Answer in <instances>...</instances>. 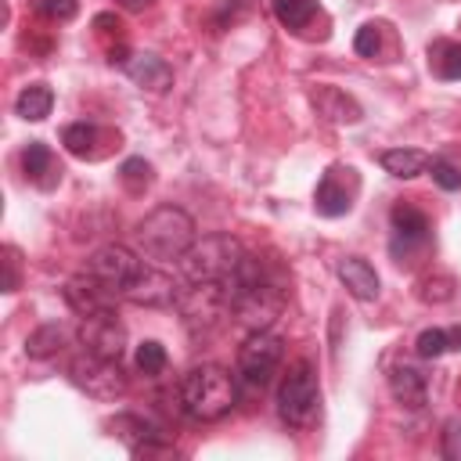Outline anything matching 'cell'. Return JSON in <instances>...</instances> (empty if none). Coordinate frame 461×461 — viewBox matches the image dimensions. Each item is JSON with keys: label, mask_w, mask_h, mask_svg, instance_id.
<instances>
[{"label": "cell", "mask_w": 461, "mask_h": 461, "mask_svg": "<svg viewBox=\"0 0 461 461\" xmlns=\"http://www.w3.org/2000/svg\"><path fill=\"white\" fill-rule=\"evenodd\" d=\"M223 285L230 295V317H238V324L249 331L270 328L285 310V277L259 256L245 252Z\"/></svg>", "instance_id": "obj_1"}, {"label": "cell", "mask_w": 461, "mask_h": 461, "mask_svg": "<svg viewBox=\"0 0 461 461\" xmlns=\"http://www.w3.org/2000/svg\"><path fill=\"white\" fill-rule=\"evenodd\" d=\"M180 411L194 421H220L238 403V378L220 364H198L191 367L176 385Z\"/></svg>", "instance_id": "obj_2"}, {"label": "cell", "mask_w": 461, "mask_h": 461, "mask_svg": "<svg viewBox=\"0 0 461 461\" xmlns=\"http://www.w3.org/2000/svg\"><path fill=\"white\" fill-rule=\"evenodd\" d=\"M133 238L148 259L169 263V259H180L194 245V220L176 205H158L137 223Z\"/></svg>", "instance_id": "obj_3"}, {"label": "cell", "mask_w": 461, "mask_h": 461, "mask_svg": "<svg viewBox=\"0 0 461 461\" xmlns=\"http://www.w3.org/2000/svg\"><path fill=\"white\" fill-rule=\"evenodd\" d=\"M241 256H245V249H241L238 238H230V234H205L176 263H180L184 281L194 285V281H227L238 270Z\"/></svg>", "instance_id": "obj_4"}, {"label": "cell", "mask_w": 461, "mask_h": 461, "mask_svg": "<svg viewBox=\"0 0 461 461\" xmlns=\"http://www.w3.org/2000/svg\"><path fill=\"white\" fill-rule=\"evenodd\" d=\"M176 310L184 328L194 339L212 335L227 317H230V295L223 281H194L176 295Z\"/></svg>", "instance_id": "obj_5"}, {"label": "cell", "mask_w": 461, "mask_h": 461, "mask_svg": "<svg viewBox=\"0 0 461 461\" xmlns=\"http://www.w3.org/2000/svg\"><path fill=\"white\" fill-rule=\"evenodd\" d=\"M317 407H321L317 375L306 360H299V364L288 367V375L277 389V414H281V421H288L295 429H306L317 418Z\"/></svg>", "instance_id": "obj_6"}, {"label": "cell", "mask_w": 461, "mask_h": 461, "mask_svg": "<svg viewBox=\"0 0 461 461\" xmlns=\"http://www.w3.org/2000/svg\"><path fill=\"white\" fill-rule=\"evenodd\" d=\"M281 357H285L281 335H274L270 328L249 331V339L238 349V375H241V382L252 385V389H267L270 378L281 367Z\"/></svg>", "instance_id": "obj_7"}, {"label": "cell", "mask_w": 461, "mask_h": 461, "mask_svg": "<svg viewBox=\"0 0 461 461\" xmlns=\"http://www.w3.org/2000/svg\"><path fill=\"white\" fill-rule=\"evenodd\" d=\"M68 375H72V382H76L86 396H94V400H115V396L126 393V378H122V371H119V360H104V357L83 353V357L72 360Z\"/></svg>", "instance_id": "obj_8"}, {"label": "cell", "mask_w": 461, "mask_h": 461, "mask_svg": "<svg viewBox=\"0 0 461 461\" xmlns=\"http://www.w3.org/2000/svg\"><path fill=\"white\" fill-rule=\"evenodd\" d=\"M140 270H144V263L137 259V252L126 249V245H119V241L94 249L90 259H86V274L97 277V281H104V285H108L112 292H119V295H122V288H126Z\"/></svg>", "instance_id": "obj_9"}, {"label": "cell", "mask_w": 461, "mask_h": 461, "mask_svg": "<svg viewBox=\"0 0 461 461\" xmlns=\"http://www.w3.org/2000/svg\"><path fill=\"white\" fill-rule=\"evenodd\" d=\"M76 339H79L83 353H94V357H104V360H122V353H126V328L115 317V310L83 317Z\"/></svg>", "instance_id": "obj_10"}, {"label": "cell", "mask_w": 461, "mask_h": 461, "mask_svg": "<svg viewBox=\"0 0 461 461\" xmlns=\"http://www.w3.org/2000/svg\"><path fill=\"white\" fill-rule=\"evenodd\" d=\"M353 194H357V176H353V169L346 166H331L324 176H321V184H317V191H313V205H317V212L321 216H346L349 212V205H353Z\"/></svg>", "instance_id": "obj_11"}, {"label": "cell", "mask_w": 461, "mask_h": 461, "mask_svg": "<svg viewBox=\"0 0 461 461\" xmlns=\"http://www.w3.org/2000/svg\"><path fill=\"white\" fill-rule=\"evenodd\" d=\"M119 299H122L119 292H112L104 281L90 277L86 270H83L79 277H68V281H65V303H68V306H72L79 317L115 310V303H119Z\"/></svg>", "instance_id": "obj_12"}, {"label": "cell", "mask_w": 461, "mask_h": 461, "mask_svg": "<svg viewBox=\"0 0 461 461\" xmlns=\"http://www.w3.org/2000/svg\"><path fill=\"white\" fill-rule=\"evenodd\" d=\"M180 295L176 281L155 267H144L126 288H122V299L133 303V306H173Z\"/></svg>", "instance_id": "obj_13"}, {"label": "cell", "mask_w": 461, "mask_h": 461, "mask_svg": "<svg viewBox=\"0 0 461 461\" xmlns=\"http://www.w3.org/2000/svg\"><path fill=\"white\" fill-rule=\"evenodd\" d=\"M112 432H115L133 454H155V450H162V447L169 443L162 429H155L151 421H144V418H137V414H119V418L112 421Z\"/></svg>", "instance_id": "obj_14"}, {"label": "cell", "mask_w": 461, "mask_h": 461, "mask_svg": "<svg viewBox=\"0 0 461 461\" xmlns=\"http://www.w3.org/2000/svg\"><path fill=\"white\" fill-rule=\"evenodd\" d=\"M126 76L140 86V90H151V94H166L173 86V68L158 58V54H130V61L122 65Z\"/></svg>", "instance_id": "obj_15"}, {"label": "cell", "mask_w": 461, "mask_h": 461, "mask_svg": "<svg viewBox=\"0 0 461 461\" xmlns=\"http://www.w3.org/2000/svg\"><path fill=\"white\" fill-rule=\"evenodd\" d=\"M339 277H342V285L353 299H360V303L378 299V274L364 256H346L339 263Z\"/></svg>", "instance_id": "obj_16"}, {"label": "cell", "mask_w": 461, "mask_h": 461, "mask_svg": "<svg viewBox=\"0 0 461 461\" xmlns=\"http://www.w3.org/2000/svg\"><path fill=\"white\" fill-rule=\"evenodd\" d=\"M389 389H393V396H396L403 407H425L429 382H425V375H421L414 364H396V367L389 371Z\"/></svg>", "instance_id": "obj_17"}, {"label": "cell", "mask_w": 461, "mask_h": 461, "mask_svg": "<svg viewBox=\"0 0 461 461\" xmlns=\"http://www.w3.org/2000/svg\"><path fill=\"white\" fill-rule=\"evenodd\" d=\"M313 104H317V112L321 115H328L331 122H360V104L349 97V94H342V90H335V86H321L317 94H313Z\"/></svg>", "instance_id": "obj_18"}, {"label": "cell", "mask_w": 461, "mask_h": 461, "mask_svg": "<svg viewBox=\"0 0 461 461\" xmlns=\"http://www.w3.org/2000/svg\"><path fill=\"white\" fill-rule=\"evenodd\" d=\"M429 166H432V158L425 151H418V148H389V151H382V169L389 176H400V180H411V176L425 173Z\"/></svg>", "instance_id": "obj_19"}, {"label": "cell", "mask_w": 461, "mask_h": 461, "mask_svg": "<svg viewBox=\"0 0 461 461\" xmlns=\"http://www.w3.org/2000/svg\"><path fill=\"white\" fill-rule=\"evenodd\" d=\"M393 230H396V241L403 245H421L429 238V216L414 205H396L393 209Z\"/></svg>", "instance_id": "obj_20"}, {"label": "cell", "mask_w": 461, "mask_h": 461, "mask_svg": "<svg viewBox=\"0 0 461 461\" xmlns=\"http://www.w3.org/2000/svg\"><path fill=\"white\" fill-rule=\"evenodd\" d=\"M50 104H54V90L47 83H29L18 97H14V112L29 122H40L50 115Z\"/></svg>", "instance_id": "obj_21"}, {"label": "cell", "mask_w": 461, "mask_h": 461, "mask_svg": "<svg viewBox=\"0 0 461 461\" xmlns=\"http://www.w3.org/2000/svg\"><path fill=\"white\" fill-rule=\"evenodd\" d=\"M22 169H25V176L36 180L40 187H50V184H54V176H47V173H54V155H50V148H47L43 140H29L25 151H22Z\"/></svg>", "instance_id": "obj_22"}, {"label": "cell", "mask_w": 461, "mask_h": 461, "mask_svg": "<svg viewBox=\"0 0 461 461\" xmlns=\"http://www.w3.org/2000/svg\"><path fill=\"white\" fill-rule=\"evenodd\" d=\"M274 14L285 29H303L317 14V0H274Z\"/></svg>", "instance_id": "obj_23"}, {"label": "cell", "mask_w": 461, "mask_h": 461, "mask_svg": "<svg viewBox=\"0 0 461 461\" xmlns=\"http://www.w3.org/2000/svg\"><path fill=\"white\" fill-rule=\"evenodd\" d=\"M61 342H65V331H61L58 324H40V328L25 339V353H29V357H54V353L61 349Z\"/></svg>", "instance_id": "obj_24"}, {"label": "cell", "mask_w": 461, "mask_h": 461, "mask_svg": "<svg viewBox=\"0 0 461 461\" xmlns=\"http://www.w3.org/2000/svg\"><path fill=\"white\" fill-rule=\"evenodd\" d=\"M133 364H137V371H140V375H148V378L162 375V371H166V346H162V342H155V339L140 342V346H137V353H133Z\"/></svg>", "instance_id": "obj_25"}, {"label": "cell", "mask_w": 461, "mask_h": 461, "mask_svg": "<svg viewBox=\"0 0 461 461\" xmlns=\"http://www.w3.org/2000/svg\"><path fill=\"white\" fill-rule=\"evenodd\" d=\"M94 140H97V126H94V122H68V126L61 130V144H65L72 155H90Z\"/></svg>", "instance_id": "obj_26"}, {"label": "cell", "mask_w": 461, "mask_h": 461, "mask_svg": "<svg viewBox=\"0 0 461 461\" xmlns=\"http://www.w3.org/2000/svg\"><path fill=\"white\" fill-rule=\"evenodd\" d=\"M119 180L126 184V191L140 194V191L151 184V166H148L144 158H126V162L119 166Z\"/></svg>", "instance_id": "obj_27"}, {"label": "cell", "mask_w": 461, "mask_h": 461, "mask_svg": "<svg viewBox=\"0 0 461 461\" xmlns=\"http://www.w3.org/2000/svg\"><path fill=\"white\" fill-rule=\"evenodd\" d=\"M414 349H418V357H425V360H436V357H443V353L450 349V339H447V328H425V331L418 335V342H414Z\"/></svg>", "instance_id": "obj_28"}, {"label": "cell", "mask_w": 461, "mask_h": 461, "mask_svg": "<svg viewBox=\"0 0 461 461\" xmlns=\"http://www.w3.org/2000/svg\"><path fill=\"white\" fill-rule=\"evenodd\" d=\"M439 79H461V43H436Z\"/></svg>", "instance_id": "obj_29"}, {"label": "cell", "mask_w": 461, "mask_h": 461, "mask_svg": "<svg viewBox=\"0 0 461 461\" xmlns=\"http://www.w3.org/2000/svg\"><path fill=\"white\" fill-rule=\"evenodd\" d=\"M432 180L443 191H457L461 187V166H454L450 158H432Z\"/></svg>", "instance_id": "obj_30"}, {"label": "cell", "mask_w": 461, "mask_h": 461, "mask_svg": "<svg viewBox=\"0 0 461 461\" xmlns=\"http://www.w3.org/2000/svg\"><path fill=\"white\" fill-rule=\"evenodd\" d=\"M439 454H443L447 461H461V418H450V421L443 425Z\"/></svg>", "instance_id": "obj_31"}, {"label": "cell", "mask_w": 461, "mask_h": 461, "mask_svg": "<svg viewBox=\"0 0 461 461\" xmlns=\"http://www.w3.org/2000/svg\"><path fill=\"white\" fill-rule=\"evenodd\" d=\"M378 43H382V40H378V29H375V25H360L357 36H353V50H357L360 58H375V54H378Z\"/></svg>", "instance_id": "obj_32"}, {"label": "cell", "mask_w": 461, "mask_h": 461, "mask_svg": "<svg viewBox=\"0 0 461 461\" xmlns=\"http://www.w3.org/2000/svg\"><path fill=\"white\" fill-rule=\"evenodd\" d=\"M450 295H454V281L450 277H429L421 285V299L425 303H447Z\"/></svg>", "instance_id": "obj_33"}, {"label": "cell", "mask_w": 461, "mask_h": 461, "mask_svg": "<svg viewBox=\"0 0 461 461\" xmlns=\"http://www.w3.org/2000/svg\"><path fill=\"white\" fill-rule=\"evenodd\" d=\"M40 11H43L50 22H68V18H76L79 0H40Z\"/></svg>", "instance_id": "obj_34"}, {"label": "cell", "mask_w": 461, "mask_h": 461, "mask_svg": "<svg viewBox=\"0 0 461 461\" xmlns=\"http://www.w3.org/2000/svg\"><path fill=\"white\" fill-rule=\"evenodd\" d=\"M4 267H7V281H4V292H14V288H18V267H14V249H7V259H4Z\"/></svg>", "instance_id": "obj_35"}, {"label": "cell", "mask_w": 461, "mask_h": 461, "mask_svg": "<svg viewBox=\"0 0 461 461\" xmlns=\"http://www.w3.org/2000/svg\"><path fill=\"white\" fill-rule=\"evenodd\" d=\"M119 7H126V11H144V7H151V0H115Z\"/></svg>", "instance_id": "obj_36"}, {"label": "cell", "mask_w": 461, "mask_h": 461, "mask_svg": "<svg viewBox=\"0 0 461 461\" xmlns=\"http://www.w3.org/2000/svg\"><path fill=\"white\" fill-rule=\"evenodd\" d=\"M447 339H450V349H461V324L447 328Z\"/></svg>", "instance_id": "obj_37"}]
</instances>
